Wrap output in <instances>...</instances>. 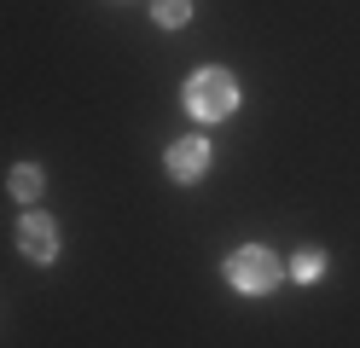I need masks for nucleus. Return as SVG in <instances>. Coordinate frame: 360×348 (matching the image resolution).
Returning a JSON list of instances; mask_svg holds the SVG:
<instances>
[{"label":"nucleus","mask_w":360,"mask_h":348,"mask_svg":"<svg viewBox=\"0 0 360 348\" xmlns=\"http://www.w3.org/2000/svg\"><path fill=\"white\" fill-rule=\"evenodd\" d=\"M233 110H238L233 70H221V64L192 70V82H186V116H192V122H227Z\"/></svg>","instance_id":"nucleus-1"},{"label":"nucleus","mask_w":360,"mask_h":348,"mask_svg":"<svg viewBox=\"0 0 360 348\" xmlns=\"http://www.w3.org/2000/svg\"><path fill=\"white\" fill-rule=\"evenodd\" d=\"M227 285L244 290V296H267L279 285V262H274V250L267 244H238L227 255Z\"/></svg>","instance_id":"nucleus-2"},{"label":"nucleus","mask_w":360,"mask_h":348,"mask_svg":"<svg viewBox=\"0 0 360 348\" xmlns=\"http://www.w3.org/2000/svg\"><path fill=\"white\" fill-rule=\"evenodd\" d=\"M18 255L35 262V267H53L58 262V226L41 215V209H30V215L18 221Z\"/></svg>","instance_id":"nucleus-3"},{"label":"nucleus","mask_w":360,"mask_h":348,"mask_svg":"<svg viewBox=\"0 0 360 348\" xmlns=\"http://www.w3.org/2000/svg\"><path fill=\"white\" fill-rule=\"evenodd\" d=\"M163 162H169V174H174V180H198V174L210 169V139H204V134H186V139H174Z\"/></svg>","instance_id":"nucleus-4"},{"label":"nucleus","mask_w":360,"mask_h":348,"mask_svg":"<svg viewBox=\"0 0 360 348\" xmlns=\"http://www.w3.org/2000/svg\"><path fill=\"white\" fill-rule=\"evenodd\" d=\"M6 186H12V198H18V203H35V198H41V186H47V174H41L35 162H18Z\"/></svg>","instance_id":"nucleus-5"},{"label":"nucleus","mask_w":360,"mask_h":348,"mask_svg":"<svg viewBox=\"0 0 360 348\" xmlns=\"http://www.w3.org/2000/svg\"><path fill=\"white\" fill-rule=\"evenodd\" d=\"M151 18L163 23V30H186L192 23V0H151Z\"/></svg>","instance_id":"nucleus-6"},{"label":"nucleus","mask_w":360,"mask_h":348,"mask_svg":"<svg viewBox=\"0 0 360 348\" xmlns=\"http://www.w3.org/2000/svg\"><path fill=\"white\" fill-rule=\"evenodd\" d=\"M320 273H326V255H320V250H302L297 262H290V278H302V285H314Z\"/></svg>","instance_id":"nucleus-7"}]
</instances>
